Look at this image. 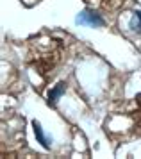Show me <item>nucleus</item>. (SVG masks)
<instances>
[{
    "label": "nucleus",
    "mask_w": 141,
    "mask_h": 159,
    "mask_svg": "<svg viewBox=\"0 0 141 159\" xmlns=\"http://www.w3.org/2000/svg\"><path fill=\"white\" fill-rule=\"evenodd\" d=\"M32 129H34V134H36V138H38V143H41L43 148H47V150H48V148H50V143H52V138L45 134V130H43L41 123L38 122V120H34V122H32Z\"/></svg>",
    "instance_id": "obj_2"
},
{
    "label": "nucleus",
    "mask_w": 141,
    "mask_h": 159,
    "mask_svg": "<svg viewBox=\"0 0 141 159\" xmlns=\"http://www.w3.org/2000/svg\"><path fill=\"white\" fill-rule=\"evenodd\" d=\"M64 91H66V82H59L57 86H54V89L48 93V104L56 106L57 100H59V98L64 95Z\"/></svg>",
    "instance_id": "obj_3"
},
{
    "label": "nucleus",
    "mask_w": 141,
    "mask_h": 159,
    "mask_svg": "<svg viewBox=\"0 0 141 159\" xmlns=\"http://www.w3.org/2000/svg\"><path fill=\"white\" fill-rule=\"evenodd\" d=\"M130 29L134 32H138V34H141V11H136L132 15V18H130Z\"/></svg>",
    "instance_id": "obj_4"
},
{
    "label": "nucleus",
    "mask_w": 141,
    "mask_h": 159,
    "mask_svg": "<svg viewBox=\"0 0 141 159\" xmlns=\"http://www.w3.org/2000/svg\"><path fill=\"white\" fill-rule=\"evenodd\" d=\"M75 23L77 25H88V27H104L106 22H104V18L97 13V11H93V9H84V11H80L75 18Z\"/></svg>",
    "instance_id": "obj_1"
}]
</instances>
